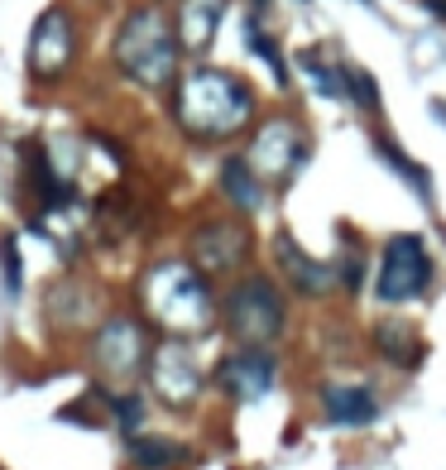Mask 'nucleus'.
I'll list each match as a JSON object with an SVG mask.
<instances>
[{"mask_svg": "<svg viewBox=\"0 0 446 470\" xmlns=\"http://www.w3.org/2000/svg\"><path fill=\"white\" fill-rule=\"evenodd\" d=\"M245 44H249V48H255V53H259V58H264V63H269V67H274V73H278V77H288V73H284V58H278V48H274V39H269V34H264V24H259V20H245Z\"/></svg>", "mask_w": 446, "mask_h": 470, "instance_id": "obj_20", "label": "nucleus"}, {"mask_svg": "<svg viewBox=\"0 0 446 470\" xmlns=\"http://www.w3.org/2000/svg\"><path fill=\"white\" fill-rule=\"evenodd\" d=\"M374 154H380V159H384V163H389V169H394L398 178H408V183H413V192L427 202V192H432V178H427V169H417V163H413L408 154H403V149H394L389 140H374Z\"/></svg>", "mask_w": 446, "mask_h": 470, "instance_id": "obj_18", "label": "nucleus"}, {"mask_svg": "<svg viewBox=\"0 0 446 470\" xmlns=\"http://www.w3.org/2000/svg\"><path fill=\"white\" fill-rule=\"evenodd\" d=\"M183 447L169 437H130V461L139 470H163V466H173V461H183Z\"/></svg>", "mask_w": 446, "mask_h": 470, "instance_id": "obj_17", "label": "nucleus"}, {"mask_svg": "<svg viewBox=\"0 0 446 470\" xmlns=\"http://www.w3.org/2000/svg\"><path fill=\"white\" fill-rule=\"evenodd\" d=\"M322 408L337 427H365L380 418V404L365 384H327L322 389Z\"/></svg>", "mask_w": 446, "mask_h": 470, "instance_id": "obj_14", "label": "nucleus"}, {"mask_svg": "<svg viewBox=\"0 0 446 470\" xmlns=\"http://www.w3.org/2000/svg\"><path fill=\"white\" fill-rule=\"evenodd\" d=\"M178 30L169 24V15H163L159 5H135L130 15L120 20L116 30V67L130 82H139V87L159 91L169 87V82H178Z\"/></svg>", "mask_w": 446, "mask_h": 470, "instance_id": "obj_3", "label": "nucleus"}, {"mask_svg": "<svg viewBox=\"0 0 446 470\" xmlns=\"http://www.w3.org/2000/svg\"><path fill=\"white\" fill-rule=\"evenodd\" d=\"M312 154V144H308V135H302L298 120H288V116H274V120H264V126L255 130V140H249V169H255L269 187H284L298 178V169L308 163Z\"/></svg>", "mask_w": 446, "mask_h": 470, "instance_id": "obj_5", "label": "nucleus"}, {"mask_svg": "<svg viewBox=\"0 0 446 470\" xmlns=\"http://www.w3.org/2000/svg\"><path fill=\"white\" fill-rule=\"evenodd\" d=\"M0 250H5V293L15 298L20 293V250H15V240H10V235H5V245H0Z\"/></svg>", "mask_w": 446, "mask_h": 470, "instance_id": "obj_23", "label": "nucleus"}, {"mask_svg": "<svg viewBox=\"0 0 446 470\" xmlns=\"http://www.w3.org/2000/svg\"><path fill=\"white\" fill-rule=\"evenodd\" d=\"M226 20V0H183L178 5V44L188 53H206Z\"/></svg>", "mask_w": 446, "mask_h": 470, "instance_id": "obj_13", "label": "nucleus"}, {"mask_svg": "<svg viewBox=\"0 0 446 470\" xmlns=\"http://www.w3.org/2000/svg\"><path fill=\"white\" fill-rule=\"evenodd\" d=\"M77 44V30H73V15H67L63 5H48L44 15H39L34 34H30V73L39 82H58L67 73V63H73V48Z\"/></svg>", "mask_w": 446, "mask_h": 470, "instance_id": "obj_9", "label": "nucleus"}, {"mask_svg": "<svg viewBox=\"0 0 446 470\" xmlns=\"http://www.w3.org/2000/svg\"><path fill=\"white\" fill-rule=\"evenodd\" d=\"M249 259V231L235 221H202L192 231V265L202 274H235Z\"/></svg>", "mask_w": 446, "mask_h": 470, "instance_id": "obj_10", "label": "nucleus"}, {"mask_svg": "<svg viewBox=\"0 0 446 470\" xmlns=\"http://www.w3.org/2000/svg\"><path fill=\"white\" fill-rule=\"evenodd\" d=\"M92 361L106 379H130L149 361V336L135 317H110L92 341Z\"/></svg>", "mask_w": 446, "mask_h": 470, "instance_id": "obj_7", "label": "nucleus"}, {"mask_svg": "<svg viewBox=\"0 0 446 470\" xmlns=\"http://www.w3.org/2000/svg\"><path fill=\"white\" fill-rule=\"evenodd\" d=\"M226 326L240 345H269L284 336L288 326V308H284V293H278L274 279L264 274H249L226 293Z\"/></svg>", "mask_w": 446, "mask_h": 470, "instance_id": "obj_4", "label": "nucleus"}, {"mask_svg": "<svg viewBox=\"0 0 446 470\" xmlns=\"http://www.w3.org/2000/svg\"><path fill=\"white\" fill-rule=\"evenodd\" d=\"M249 116H255V91L226 67H192L188 77H178L173 120L197 144L235 140L249 126Z\"/></svg>", "mask_w": 446, "mask_h": 470, "instance_id": "obj_1", "label": "nucleus"}, {"mask_svg": "<svg viewBox=\"0 0 446 470\" xmlns=\"http://www.w3.org/2000/svg\"><path fill=\"white\" fill-rule=\"evenodd\" d=\"M216 379H221V389H226L235 404H259V398L274 389L278 365H274V355L264 351V345H240V351L221 365Z\"/></svg>", "mask_w": 446, "mask_h": 470, "instance_id": "obj_11", "label": "nucleus"}, {"mask_svg": "<svg viewBox=\"0 0 446 470\" xmlns=\"http://www.w3.org/2000/svg\"><path fill=\"white\" fill-rule=\"evenodd\" d=\"M221 192H226V202L235 206V212L255 216L259 206H264V178L249 169L245 154H231L226 163H221Z\"/></svg>", "mask_w": 446, "mask_h": 470, "instance_id": "obj_15", "label": "nucleus"}, {"mask_svg": "<svg viewBox=\"0 0 446 470\" xmlns=\"http://www.w3.org/2000/svg\"><path fill=\"white\" fill-rule=\"evenodd\" d=\"M345 96H355V106H380V87H374V77L365 67H345Z\"/></svg>", "mask_w": 446, "mask_h": 470, "instance_id": "obj_21", "label": "nucleus"}, {"mask_svg": "<svg viewBox=\"0 0 446 470\" xmlns=\"http://www.w3.org/2000/svg\"><path fill=\"white\" fill-rule=\"evenodd\" d=\"M298 67H302V73H312V82H317V91H322V96H345V67L322 63V53H302Z\"/></svg>", "mask_w": 446, "mask_h": 470, "instance_id": "obj_19", "label": "nucleus"}, {"mask_svg": "<svg viewBox=\"0 0 446 470\" xmlns=\"http://www.w3.org/2000/svg\"><path fill=\"white\" fill-rule=\"evenodd\" d=\"M110 413H116V422L125 427V432H135L139 418H144V404H139L135 394H120V398H110Z\"/></svg>", "mask_w": 446, "mask_h": 470, "instance_id": "obj_22", "label": "nucleus"}, {"mask_svg": "<svg viewBox=\"0 0 446 470\" xmlns=\"http://www.w3.org/2000/svg\"><path fill=\"white\" fill-rule=\"evenodd\" d=\"M274 259H278V269H284V279L298 288V293H308V298H322L337 288V265H327V259H317L308 255L293 235H278L274 240Z\"/></svg>", "mask_w": 446, "mask_h": 470, "instance_id": "obj_12", "label": "nucleus"}, {"mask_svg": "<svg viewBox=\"0 0 446 470\" xmlns=\"http://www.w3.org/2000/svg\"><path fill=\"white\" fill-rule=\"evenodd\" d=\"M149 384L169 408H192L202 394V370L197 355L188 351L183 341H163L154 355H149Z\"/></svg>", "mask_w": 446, "mask_h": 470, "instance_id": "obj_8", "label": "nucleus"}, {"mask_svg": "<svg viewBox=\"0 0 446 470\" xmlns=\"http://www.w3.org/2000/svg\"><path fill=\"white\" fill-rule=\"evenodd\" d=\"M427 10H432V15H442V20H446V0H427Z\"/></svg>", "mask_w": 446, "mask_h": 470, "instance_id": "obj_24", "label": "nucleus"}, {"mask_svg": "<svg viewBox=\"0 0 446 470\" xmlns=\"http://www.w3.org/2000/svg\"><path fill=\"white\" fill-rule=\"evenodd\" d=\"M374 345H380L384 361H394V365H417V361H423V345H417V336H413V331H403L398 322L374 326Z\"/></svg>", "mask_w": 446, "mask_h": 470, "instance_id": "obj_16", "label": "nucleus"}, {"mask_svg": "<svg viewBox=\"0 0 446 470\" xmlns=\"http://www.w3.org/2000/svg\"><path fill=\"white\" fill-rule=\"evenodd\" d=\"M139 298H144L149 317L173 336H202L216 322L206 274L197 265H183V259H163V265L149 269L144 283H139Z\"/></svg>", "mask_w": 446, "mask_h": 470, "instance_id": "obj_2", "label": "nucleus"}, {"mask_svg": "<svg viewBox=\"0 0 446 470\" xmlns=\"http://www.w3.org/2000/svg\"><path fill=\"white\" fill-rule=\"evenodd\" d=\"M432 283V255L423 245V235L403 231L394 240L384 245V259H380V279H374V293L389 308H398V302H417L427 293Z\"/></svg>", "mask_w": 446, "mask_h": 470, "instance_id": "obj_6", "label": "nucleus"}]
</instances>
